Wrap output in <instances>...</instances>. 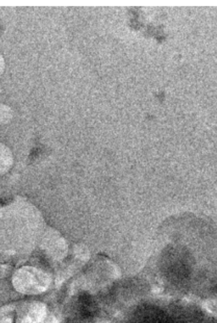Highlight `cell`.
Here are the masks:
<instances>
[{
	"mask_svg": "<svg viewBox=\"0 0 217 323\" xmlns=\"http://www.w3.org/2000/svg\"><path fill=\"white\" fill-rule=\"evenodd\" d=\"M104 323H107V322H104Z\"/></svg>",
	"mask_w": 217,
	"mask_h": 323,
	"instance_id": "cell-8",
	"label": "cell"
},
{
	"mask_svg": "<svg viewBox=\"0 0 217 323\" xmlns=\"http://www.w3.org/2000/svg\"><path fill=\"white\" fill-rule=\"evenodd\" d=\"M14 288L19 293L36 295L45 291L50 284L47 275L33 268H23L17 271L12 279Z\"/></svg>",
	"mask_w": 217,
	"mask_h": 323,
	"instance_id": "cell-1",
	"label": "cell"
},
{
	"mask_svg": "<svg viewBox=\"0 0 217 323\" xmlns=\"http://www.w3.org/2000/svg\"><path fill=\"white\" fill-rule=\"evenodd\" d=\"M0 93H1V86H0Z\"/></svg>",
	"mask_w": 217,
	"mask_h": 323,
	"instance_id": "cell-7",
	"label": "cell"
},
{
	"mask_svg": "<svg viewBox=\"0 0 217 323\" xmlns=\"http://www.w3.org/2000/svg\"><path fill=\"white\" fill-rule=\"evenodd\" d=\"M13 117V112L10 107L5 104H0V124H6Z\"/></svg>",
	"mask_w": 217,
	"mask_h": 323,
	"instance_id": "cell-3",
	"label": "cell"
},
{
	"mask_svg": "<svg viewBox=\"0 0 217 323\" xmlns=\"http://www.w3.org/2000/svg\"><path fill=\"white\" fill-rule=\"evenodd\" d=\"M14 309V306L12 305H8L0 308V321L6 316L7 314L11 312Z\"/></svg>",
	"mask_w": 217,
	"mask_h": 323,
	"instance_id": "cell-4",
	"label": "cell"
},
{
	"mask_svg": "<svg viewBox=\"0 0 217 323\" xmlns=\"http://www.w3.org/2000/svg\"><path fill=\"white\" fill-rule=\"evenodd\" d=\"M12 322H13V319L8 316L4 317L1 320V321H0V323H12Z\"/></svg>",
	"mask_w": 217,
	"mask_h": 323,
	"instance_id": "cell-6",
	"label": "cell"
},
{
	"mask_svg": "<svg viewBox=\"0 0 217 323\" xmlns=\"http://www.w3.org/2000/svg\"><path fill=\"white\" fill-rule=\"evenodd\" d=\"M27 313L22 318L20 323H46L47 310L44 303L41 302L31 303Z\"/></svg>",
	"mask_w": 217,
	"mask_h": 323,
	"instance_id": "cell-2",
	"label": "cell"
},
{
	"mask_svg": "<svg viewBox=\"0 0 217 323\" xmlns=\"http://www.w3.org/2000/svg\"><path fill=\"white\" fill-rule=\"evenodd\" d=\"M5 69V61L3 56L0 54V75L2 74Z\"/></svg>",
	"mask_w": 217,
	"mask_h": 323,
	"instance_id": "cell-5",
	"label": "cell"
}]
</instances>
